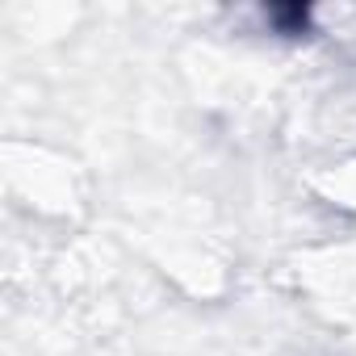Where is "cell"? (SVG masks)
Wrapping results in <instances>:
<instances>
[{"instance_id":"6da1fadb","label":"cell","mask_w":356,"mask_h":356,"mask_svg":"<svg viewBox=\"0 0 356 356\" xmlns=\"http://www.w3.org/2000/svg\"><path fill=\"white\" fill-rule=\"evenodd\" d=\"M318 189H323V197H327L331 206L356 214V155L343 159V163H335L331 172H323V176H318Z\"/></svg>"}]
</instances>
